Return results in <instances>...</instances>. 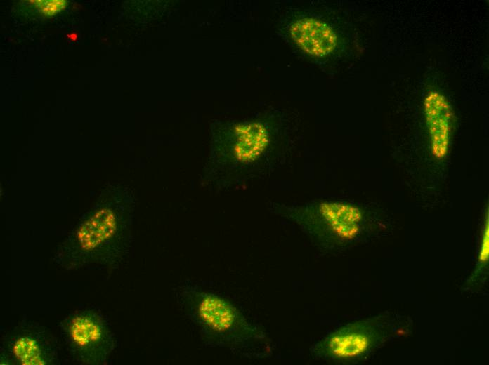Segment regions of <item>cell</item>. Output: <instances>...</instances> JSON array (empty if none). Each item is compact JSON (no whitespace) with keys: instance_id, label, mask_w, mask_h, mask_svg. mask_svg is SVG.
Segmentation results:
<instances>
[{"instance_id":"7a4b0ae2","label":"cell","mask_w":489,"mask_h":365,"mask_svg":"<svg viewBox=\"0 0 489 365\" xmlns=\"http://www.w3.org/2000/svg\"><path fill=\"white\" fill-rule=\"evenodd\" d=\"M133 199L117 191L97 204L59 246L55 263L70 270L122 266L131 252Z\"/></svg>"},{"instance_id":"3957f363","label":"cell","mask_w":489,"mask_h":365,"mask_svg":"<svg viewBox=\"0 0 489 365\" xmlns=\"http://www.w3.org/2000/svg\"><path fill=\"white\" fill-rule=\"evenodd\" d=\"M177 304L209 347L226 348L249 358L270 357L273 344L228 298L193 281L175 289Z\"/></svg>"},{"instance_id":"6da1fadb","label":"cell","mask_w":489,"mask_h":365,"mask_svg":"<svg viewBox=\"0 0 489 365\" xmlns=\"http://www.w3.org/2000/svg\"><path fill=\"white\" fill-rule=\"evenodd\" d=\"M281 115L235 121L224 126L201 185L219 192L270 176L286 161L289 127Z\"/></svg>"},{"instance_id":"277c9868","label":"cell","mask_w":489,"mask_h":365,"mask_svg":"<svg viewBox=\"0 0 489 365\" xmlns=\"http://www.w3.org/2000/svg\"><path fill=\"white\" fill-rule=\"evenodd\" d=\"M271 206L275 214L295 224L320 251H333L360 242L372 227L369 212L347 201L315 199Z\"/></svg>"},{"instance_id":"9c48e42d","label":"cell","mask_w":489,"mask_h":365,"mask_svg":"<svg viewBox=\"0 0 489 365\" xmlns=\"http://www.w3.org/2000/svg\"><path fill=\"white\" fill-rule=\"evenodd\" d=\"M289 34L294 43L313 57L330 54L337 44V36L332 28L314 18L304 17L294 21Z\"/></svg>"},{"instance_id":"52a82bcc","label":"cell","mask_w":489,"mask_h":365,"mask_svg":"<svg viewBox=\"0 0 489 365\" xmlns=\"http://www.w3.org/2000/svg\"><path fill=\"white\" fill-rule=\"evenodd\" d=\"M62 344L44 326L24 314L1 336V364L58 365Z\"/></svg>"},{"instance_id":"5b68a950","label":"cell","mask_w":489,"mask_h":365,"mask_svg":"<svg viewBox=\"0 0 489 365\" xmlns=\"http://www.w3.org/2000/svg\"><path fill=\"white\" fill-rule=\"evenodd\" d=\"M66 361L106 365L118 347L108 317L96 305H80L58 324Z\"/></svg>"},{"instance_id":"8992f818","label":"cell","mask_w":489,"mask_h":365,"mask_svg":"<svg viewBox=\"0 0 489 365\" xmlns=\"http://www.w3.org/2000/svg\"><path fill=\"white\" fill-rule=\"evenodd\" d=\"M387 323L374 317L347 324L329 333L309 348L311 357L337 364L359 362L386 340Z\"/></svg>"},{"instance_id":"30bf717a","label":"cell","mask_w":489,"mask_h":365,"mask_svg":"<svg viewBox=\"0 0 489 365\" xmlns=\"http://www.w3.org/2000/svg\"><path fill=\"white\" fill-rule=\"evenodd\" d=\"M25 2L34 14L48 18L60 13L68 5L65 0H32Z\"/></svg>"},{"instance_id":"ba28073f","label":"cell","mask_w":489,"mask_h":365,"mask_svg":"<svg viewBox=\"0 0 489 365\" xmlns=\"http://www.w3.org/2000/svg\"><path fill=\"white\" fill-rule=\"evenodd\" d=\"M423 105L431 153L436 159H442L447 155L450 147L452 124L451 105L446 97L438 91H429Z\"/></svg>"},{"instance_id":"8fae6325","label":"cell","mask_w":489,"mask_h":365,"mask_svg":"<svg viewBox=\"0 0 489 365\" xmlns=\"http://www.w3.org/2000/svg\"><path fill=\"white\" fill-rule=\"evenodd\" d=\"M489 256V226L488 218L485 223L484 230L483 232L482 239L481 241V248L478 255V263L480 265H485L488 260Z\"/></svg>"}]
</instances>
